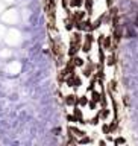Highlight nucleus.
Instances as JSON below:
<instances>
[{"label":"nucleus","instance_id":"obj_1","mask_svg":"<svg viewBox=\"0 0 138 146\" xmlns=\"http://www.w3.org/2000/svg\"><path fill=\"white\" fill-rule=\"evenodd\" d=\"M64 84H65L67 87H70V88H73L75 91H77L82 85H84V76L82 75L79 76L76 73V70H75L73 73H70V75L65 78V82H64Z\"/></svg>","mask_w":138,"mask_h":146},{"label":"nucleus","instance_id":"obj_2","mask_svg":"<svg viewBox=\"0 0 138 146\" xmlns=\"http://www.w3.org/2000/svg\"><path fill=\"white\" fill-rule=\"evenodd\" d=\"M96 70H97V62H94L93 59L90 58V55H88L85 66L81 68V75L84 76V78H86V79H90V78L96 73Z\"/></svg>","mask_w":138,"mask_h":146},{"label":"nucleus","instance_id":"obj_3","mask_svg":"<svg viewBox=\"0 0 138 146\" xmlns=\"http://www.w3.org/2000/svg\"><path fill=\"white\" fill-rule=\"evenodd\" d=\"M102 47H103L105 50H106V52H112V50H116L117 43H114L112 35H105L103 43H102Z\"/></svg>","mask_w":138,"mask_h":146},{"label":"nucleus","instance_id":"obj_4","mask_svg":"<svg viewBox=\"0 0 138 146\" xmlns=\"http://www.w3.org/2000/svg\"><path fill=\"white\" fill-rule=\"evenodd\" d=\"M71 113L77 117L79 125H86V119H85V116H84V108H82V107H79V105L76 104L75 107L71 108Z\"/></svg>","mask_w":138,"mask_h":146},{"label":"nucleus","instance_id":"obj_5","mask_svg":"<svg viewBox=\"0 0 138 146\" xmlns=\"http://www.w3.org/2000/svg\"><path fill=\"white\" fill-rule=\"evenodd\" d=\"M79 52H81V44H77L76 41L70 40V43H68V49H67V55H68V58L75 56V55H77Z\"/></svg>","mask_w":138,"mask_h":146},{"label":"nucleus","instance_id":"obj_6","mask_svg":"<svg viewBox=\"0 0 138 146\" xmlns=\"http://www.w3.org/2000/svg\"><path fill=\"white\" fill-rule=\"evenodd\" d=\"M76 104H77V94L76 93H70V94L64 96V105L67 108H73Z\"/></svg>","mask_w":138,"mask_h":146},{"label":"nucleus","instance_id":"obj_7","mask_svg":"<svg viewBox=\"0 0 138 146\" xmlns=\"http://www.w3.org/2000/svg\"><path fill=\"white\" fill-rule=\"evenodd\" d=\"M105 66L106 67H116L117 66V55H116V50L106 53V61H105Z\"/></svg>","mask_w":138,"mask_h":146},{"label":"nucleus","instance_id":"obj_8","mask_svg":"<svg viewBox=\"0 0 138 146\" xmlns=\"http://www.w3.org/2000/svg\"><path fill=\"white\" fill-rule=\"evenodd\" d=\"M97 113L100 114V119H102V122L105 120H109L112 116V110L109 108V107H105V108H99L97 110Z\"/></svg>","mask_w":138,"mask_h":146},{"label":"nucleus","instance_id":"obj_9","mask_svg":"<svg viewBox=\"0 0 138 146\" xmlns=\"http://www.w3.org/2000/svg\"><path fill=\"white\" fill-rule=\"evenodd\" d=\"M100 123H102V119H100V114H99L97 111H96V113L93 114V117L86 119V125H90V126H93V128L99 126Z\"/></svg>","mask_w":138,"mask_h":146},{"label":"nucleus","instance_id":"obj_10","mask_svg":"<svg viewBox=\"0 0 138 146\" xmlns=\"http://www.w3.org/2000/svg\"><path fill=\"white\" fill-rule=\"evenodd\" d=\"M70 40L73 41H76L77 44H82L84 43V32H81V31H73L71 32V35H70Z\"/></svg>","mask_w":138,"mask_h":146},{"label":"nucleus","instance_id":"obj_11","mask_svg":"<svg viewBox=\"0 0 138 146\" xmlns=\"http://www.w3.org/2000/svg\"><path fill=\"white\" fill-rule=\"evenodd\" d=\"M71 59H73V62H75L76 68H82V67L85 66V62H86V59H85L84 56H81L79 53L75 55V56H71Z\"/></svg>","mask_w":138,"mask_h":146},{"label":"nucleus","instance_id":"obj_12","mask_svg":"<svg viewBox=\"0 0 138 146\" xmlns=\"http://www.w3.org/2000/svg\"><path fill=\"white\" fill-rule=\"evenodd\" d=\"M84 9L88 14V17L93 15L94 12V0H84Z\"/></svg>","mask_w":138,"mask_h":146},{"label":"nucleus","instance_id":"obj_13","mask_svg":"<svg viewBox=\"0 0 138 146\" xmlns=\"http://www.w3.org/2000/svg\"><path fill=\"white\" fill-rule=\"evenodd\" d=\"M97 79H99V78H97L96 73L90 78V84L86 85V93H91L93 90H96V87H97Z\"/></svg>","mask_w":138,"mask_h":146},{"label":"nucleus","instance_id":"obj_14","mask_svg":"<svg viewBox=\"0 0 138 146\" xmlns=\"http://www.w3.org/2000/svg\"><path fill=\"white\" fill-rule=\"evenodd\" d=\"M68 8H70V9H81V8H84V0H68Z\"/></svg>","mask_w":138,"mask_h":146},{"label":"nucleus","instance_id":"obj_15","mask_svg":"<svg viewBox=\"0 0 138 146\" xmlns=\"http://www.w3.org/2000/svg\"><path fill=\"white\" fill-rule=\"evenodd\" d=\"M84 41H88V43L94 44V43H96V34H94L93 31H86V32H84Z\"/></svg>","mask_w":138,"mask_h":146},{"label":"nucleus","instance_id":"obj_16","mask_svg":"<svg viewBox=\"0 0 138 146\" xmlns=\"http://www.w3.org/2000/svg\"><path fill=\"white\" fill-rule=\"evenodd\" d=\"M91 50H93V44L88 43V41H84V43L81 44V52L85 53V55H90Z\"/></svg>","mask_w":138,"mask_h":146},{"label":"nucleus","instance_id":"obj_17","mask_svg":"<svg viewBox=\"0 0 138 146\" xmlns=\"http://www.w3.org/2000/svg\"><path fill=\"white\" fill-rule=\"evenodd\" d=\"M90 102V98L86 94H82V96H77V105L82 108H86V105Z\"/></svg>","mask_w":138,"mask_h":146},{"label":"nucleus","instance_id":"obj_18","mask_svg":"<svg viewBox=\"0 0 138 146\" xmlns=\"http://www.w3.org/2000/svg\"><path fill=\"white\" fill-rule=\"evenodd\" d=\"M109 123V132L111 134H117L118 132V119H112L111 122H108Z\"/></svg>","mask_w":138,"mask_h":146},{"label":"nucleus","instance_id":"obj_19","mask_svg":"<svg viewBox=\"0 0 138 146\" xmlns=\"http://www.w3.org/2000/svg\"><path fill=\"white\" fill-rule=\"evenodd\" d=\"M64 27H65V31H68V32L75 31V23H73V20H71L70 17L64 18Z\"/></svg>","mask_w":138,"mask_h":146},{"label":"nucleus","instance_id":"obj_20","mask_svg":"<svg viewBox=\"0 0 138 146\" xmlns=\"http://www.w3.org/2000/svg\"><path fill=\"white\" fill-rule=\"evenodd\" d=\"M105 87H106V91H112V93H116L117 88H118V84H117L116 79H111L108 82V85H105Z\"/></svg>","mask_w":138,"mask_h":146},{"label":"nucleus","instance_id":"obj_21","mask_svg":"<svg viewBox=\"0 0 138 146\" xmlns=\"http://www.w3.org/2000/svg\"><path fill=\"white\" fill-rule=\"evenodd\" d=\"M91 143H94V140L86 134L84 137H81V139H77V145H91Z\"/></svg>","mask_w":138,"mask_h":146},{"label":"nucleus","instance_id":"obj_22","mask_svg":"<svg viewBox=\"0 0 138 146\" xmlns=\"http://www.w3.org/2000/svg\"><path fill=\"white\" fill-rule=\"evenodd\" d=\"M91 98L90 99H93V100H96L97 104H100V100H102V91H97V90H93L91 91Z\"/></svg>","mask_w":138,"mask_h":146},{"label":"nucleus","instance_id":"obj_23","mask_svg":"<svg viewBox=\"0 0 138 146\" xmlns=\"http://www.w3.org/2000/svg\"><path fill=\"white\" fill-rule=\"evenodd\" d=\"M86 110H90L91 113H96L99 110V104L96 102V100H93V99H90V102H88V105H86Z\"/></svg>","mask_w":138,"mask_h":146},{"label":"nucleus","instance_id":"obj_24","mask_svg":"<svg viewBox=\"0 0 138 146\" xmlns=\"http://www.w3.org/2000/svg\"><path fill=\"white\" fill-rule=\"evenodd\" d=\"M100 131H102V135H105L106 137L108 134H111V132H109V123L105 120L103 123H100Z\"/></svg>","mask_w":138,"mask_h":146},{"label":"nucleus","instance_id":"obj_25","mask_svg":"<svg viewBox=\"0 0 138 146\" xmlns=\"http://www.w3.org/2000/svg\"><path fill=\"white\" fill-rule=\"evenodd\" d=\"M65 120H67L68 123H77V125H79V120H77V117H76L73 113L65 114Z\"/></svg>","mask_w":138,"mask_h":146},{"label":"nucleus","instance_id":"obj_26","mask_svg":"<svg viewBox=\"0 0 138 146\" xmlns=\"http://www.w3.org/2000/svg\"><path fill=\"white\" fill-rule=\"evenodd\" d=\"M125 143H126L125 137H116L114 139V145H125Z\"/></svg>","mask_w":138,"mask_h":146},{"label":"nucleus","instance_id":"obj_27","mask_svg":"<svg viewBox=\"0 0 138 146\" xmlns=\"http://www.w3.org/2000/svg\"><path fill=\"white\" fill-rule=\"evenodd\" d=\"M97 145H99V146H106V145H108V141H106V140H103V139H100V140H97Z\"/></svg>","mask_w":138,"mask_h":146},{"label":"nucleus","instance_id":"obj_28","mask_svg":"<svg viewBox=\"0 0 138 146\" xmlns=\"http://www.w3.org/2000/svg\"><path fill=\"white\" fill-rule=\"evenodd\" d=\"M61 6H62L64 9H67V8H68V0H61Z\"/></svg>","mask_w":138,"mask_h":146},{"label":"nucleus","instance_id":"obj_29","mask_svg":"<svg viewBox=\"0 0 138 146\" xmlns=\"http://www.w3.org/2000/svg\"><path fill=\"white\" fill-rule=\"evenodd\" d=\"M112 5H114V0H106V6L108 8H111Z\"/></svg>","mask_w":138,"mask_h":146},{"label":"nucleus","instance_id":"obj_30","mask_svg":"<svg viewBox=\"0 0 138 146\" xmlns=\"http://www.w3.org/2000/svg\"><path fill=\"white\" fill-rule=\"evenodd\" d=\"M3 6H5V5H3V3H0V11L3 9Z\"/></svg>","mask_w":138,"mask_h":146},{"label":"nucleus","instance_id":"obj_31","mask_svg":"<svg viewBox=\"0 0 138 146\" xmlns=\"http://www.w3.org/2000/svg\"><path fill=\"white\" fill-rule=\"evenodd\" d=\"M5 2H9V3H11V2H12V0H5Z\"/></svg>","mask_w":138,"mask_h":146}]
</instances>
